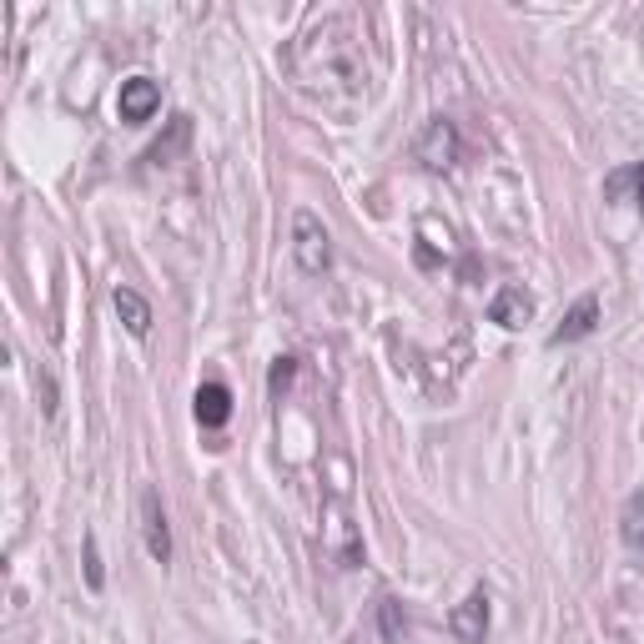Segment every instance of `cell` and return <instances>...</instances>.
Instances as JSON below:
<instances>
[{
    "mask_svg": "<svg viewBox=\"0 0 644 644\" xmlns=\"http://www.w3.org/2000/svg\"><path fill=\"white\" fill-rule=\"evenodd\" d=\"M594 328H599V297H579V303L564 313V323L549 332V342H554V348H564V342L590 338Z\"/></svg>",
    "mask_w": 644,
    "mask_h": 644,
    "instance_id": "obj_7",
    "label": "cell"
},
{
    "mask_svg": "<svg viewBox=\"0 0 644 644\" xmlns=\"http://www.w3.org/2000/svg\"><path fill=\"white\" fill-rule=\"evenodd\" d=\"M459 151H463L459 126H453L448 117H434V121H428V126L418 132V142H413V157H418L428 171H448L453 161H459Z\"/></svg>",
    "mask_w": 644,
    "mask_h": 644,
    "instance_id": "obj_2",
    "label": "cell"
},
{
    "mask_svg": "<svg viewBox=\"0 0 644 644\" xmlns=\"http://www.w3.org/2000/svg\"><path fill=\"white\" fill-rule=\"evenodd\" d=\"M292 373H297V357H277V363H272V378H267V388H272V393H282V388L292 382Z\"/></svg>",
    "mask_w": 644,
    "mask_h": 644,
    "instance_id": "obj_14",
    "label": "cell"
},
{
    "mask_svg": "<svg viewBox=\"0 0 644 644\" xmlns=\"http://www.w3.org/2000/svg\"><path fill=\"white\" fill-rule=\"evenodd\" d=\"M111 307H117V317L126 323L132 338H146V332H151V303H146L136 288H117L111 292Z\"/></svg>",
    "mask_w": 644,
    "mask_h": 644,
    "instance_id": "obj_9",
    "label": "cell"
},
{
    "mask_svg": "<svg viewBox=\"0 0 644 644\" xmlns=\"http://www.w3.org/2000/svg\"><path fill=\"white\" fill-rule=\"evenodd\" d=\"M117 111L126 126H142V121H151L161 111V86L151 76H132V81H121V92H117Z\"/></svg>",
    "mask_w": 644,
    "mask_h": 644,
    "instance_id": "obj_3",
    "label": "cell"
},
{
    "mask_svg": "<svg viewBox=\"0 0 644 644\" xmlns=\"http://www.w3.org/2000/svg\"><path fill=\"white\" fill-rule=\"evenodd\" d=\"M192 413H197L202 428H227V418H232V388L227 382H202L197 398H192Z\"/></svg>",
    "mask_w": 644,
    "mask_h": 644,
    "instance_id": "obj_6",
    "label": "cell"
},
{
    "mask_svg": "<svg viewBox=\"0 0 644 644\" xmlns=\"http://www.w3.org/2000/svg\"><path fill=\"white\" fill-rule=\"evenodd\" d=\"M488 317H494L499 328H524L528 317H534V297H528L524 288H499L494 303H488Z\"/></svg>",
    "mask_w": 644,
    "mask_h": 644,
    "instance_id": "obj_8",
    "label": "cell"
},
{
    "mask_svg": "<svg viewBox=\"0 0 644 644\" xmlns=\"http://www.w3.org/2000/svg\"><path fill=\"white\" fill-rule=\"evenodd\" d=\"M403 630H408L403 605H398V599H378V634H382V644H398V640H403Z\"/></svg>",
    "mask_w": 644,
    "mask_h": 644,
    "instance_id": "obj_11",
    "label": "cell"
},
{
    "mask_svg": "<svg viewBox=\"0 0 644 644\" xmlns=\"http://www.w3.org/2000/svg\"><path fill=\"white\" fill-rule=\"evenodd\" d=\"M142 539H146V554L167 564L171 559V528H167V509H161V494L157 488H142Z\"/></svg>",
    "mask_w": 644,
    "mask_h": 644,
    "instance_id": "obj_4",
    "label": "cell"
},
{
    "mask_svg": "<svg viewBox=\"0 0 644 644\" xmlns=\"http://www.w3.org/2000/svg\"><path fill=\"white\" fill-rule=\"evenodd\" d=\"M448 634H453L459 644H484V634H488V594L484 590H474L463 605H453Z\"/></svg>",
    "mask_w": 644,
    "mask_h": 644,
    "instance_id": "obj_5",
    "label": "cell"
},
{
    "mask_svg": "<svg viewBox=\"0 0 644 644\" xmlns=\"http://www.w3.org/2000/svg\"><path fill=\"white\" fill-rule=\"evenodd\" d=\"M292 257H297V267L307 277L332 272V238H328V227H323V217L307 207L292 211Z\"/></svg>",
    "mask_w": 644,
    "mask_h": 644,
    "instance_id": "obj_1",
    "label": "cell"
},
{
    "mask_svg": "<svg viewBox=\"0 0 644 644\" xmlns=\"http://www.w3.org/2000/svg\"><path fill=\"white\" fill-rule=\"evenodd\" d=\"M619 534H624V544H630L634 554L644 549V499H630V509H624V528H619Z\"/></svg>",
    "mask_w": 644,
    "mask_h": 644,
    "instance_id": "obj_12",
    "label": "cell"
},
{
    "mask_svg": "<svg viewBox=\"0 0 644 644\" xmlns=\"http://www.w3.org/2000/svg\"><path fill=\"white\" fill-rule=\"evenodd\" d=\"M40 413H46V418L56 413V382H51V373H40Z\"/></svg>",
    "mask_w": 644,
    "mask_h": 644,
    "instance_id": "obj_15",
    "label": "cell"
},
{
    "mask_svg": "<svg viewBox=\"0 0 644 644\" xmlns=\"http://www.w3.org/2000/svg\"><path fill=\"white\" fill-rule=\"evenodd\" d=\"M634 207L644 211V161H640V167H634Z\"/></svg>",
    "mask_w": 644,
    "mask_h": 644,
    "instance_id": "obj_16",
    "label": "cell"
},
{
    "mask_svg": "<svg viewBox=\"0 0 644 644\" xmlns=\"http://www.w3.org/2000/svg\"><path fill=\"white\" fill-rule=\"evenodd\" d=\"M186 142H192V117H171L167 136L146 146V161H151V167H167V161H177V151H182Z\"/></svg>",
    "mask_w": 644,
    "mask_h": 644,
    "instance_id": "obj_10",
    "label": "cell"
},
{
    "mask_svg": "<svg viewBox=\"0 0 644 644\" xmlns=\"http://www.w3.org/2000/svg\"><path fill=\"white\" fill-rule=\"evenodd\" d=\"M86 590L101 594L106 590V569H101V544H96V534H86Z\"/></svg>",
    "mask_w": 644,
    "mask_h": 644,
    "instance_id": "obj_13",
    "label": "cell"
}]
</instances>
